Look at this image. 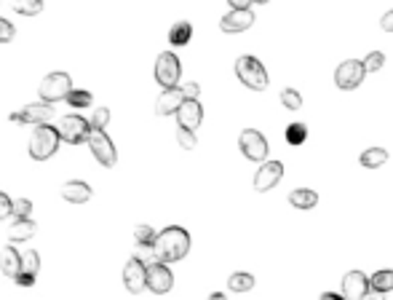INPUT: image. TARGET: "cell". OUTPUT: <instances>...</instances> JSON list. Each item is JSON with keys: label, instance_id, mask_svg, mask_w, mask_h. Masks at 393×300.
Masks as SVG:
<instances>
[{"label": "cell", "instance_id": "cell-1", "mask_svg": "<svg viewBox=\"0 0 393 300\" xmlns=\"http://www.w3.org/2000/svg\"><path fill=\"white\" fill-rule=\"evenodd\" d=\"M190 252V233L179 225H169L158 233V242H155V255H158V263L169 266L182 260L185 255Z\"/></svg>", "mask_w": 393, "mask_h": 300}, {"label": "cell", "instance_id": "cell-2", "mask_svg": "<svg viewBox=\"0 0 393 300\" xmlns=\"http://www.w3.org/2000/svg\"><path fill=\"white\" fill-rule=\"evenodd\" d=\"M59 142H62V137H59V129L51 124H41L32 129V134H30V158H35V161H49L51 156L59 150Z\"/></svg>", "mask_w": 393, "mask_h": 300}, {"label": "cell", "instance_id": "cell-3", "mask_svg": "<svg viewBox=\"0 0 393 300\" xmlns=\"http://www.w3.org/2000/svg\"><path fill=\"white\" fill-rule=\"evenodd\" d=\"M59 137H62V142H70V145H80V142H89V137H91V131H94V126L91 121L86 118V116H80V113H70V116H62L59 118Z\"/></svg>", "mask_w": 393, "mask_h": 300}, {"label": "cell", "instance_id": "cell-4", "mask_svg": "<svg viewBox=\"0 0 393 300\" xmlns=\"http://www.w3.org/2000/svg\"><path fill=\"white\" fill-rule=\"evenodd\" d=\"M236 75L251 92H265L268 89V73H265V67L257 56H238L236 59Z\"/></svg>", "mask_w": 393, "mask_h": 300}, {"label": "cell", "instance_id": "cell-5", "mask_svg": "<svg viewBox=\"0 0 393 300\" xmlns=\"http://www.w3.org/2000/svg\"><path fill=\"white\" fill-rule=\"evenodd\" d=\"M70 92H73V78L67 73H49L38 86V97L43 102H49V105L67 100Z\"/></svg>", "mask_w": 393, "mask_h": 300}, {"label": "cell", "instance_id": "cell-6", "mask_svg": "<svg viewBox=\"0 0 393 300\" xmlns=\"http://www.w3.org/2000/svg\"><path fill=\"white\" fill-rule=\"evenodd\" d=\"M179 75H182L179 56H177L174 51L158 54V59H155V81H158V86H164V92L179 89V86H177V83H179Z\"/></svg>", "mask_w": 393, "mask_h": 300}, {"label": "cell", "instance_id": "cell-7", "mask_svg": "<svg viewBox=\"0 0 393 300\" xmlns=\"http://www.w3.org/2000/svg\"><path fill=\"white\" fill-rule=\"evenodd\" d=\"M54 113H56V110H54V105L38 100V102H30V105H25L19 113H11V116H8V121H14V124L41 126V124H51Z\"/></svg>", "mask_w": 393, "mask_h": 300}, {"label": "cell", "instance_id": "cell-8", "mask_svg": "<svg viewBox=\"0 0 393 300\" xmlns=\"http://www.w3.org/2000/svg\"><path fill=\"white\" fill-rule=\"evenodd\" d=\"M89 150H91V156L97 158L102 167H107V169H113L115 164H118V150H115V145H113V140L104 134V131H99V129H94L91 131V137H89Z\"/></svg>", "mask_w": 393, "mask_h": 300}, {"label": "cell", "instance_id": "cell-9", "mask_svg": "<svg viewBox=\"0 0 393 300\" xmlns=\"http://www.w3.org/2000/svg\"><path fill=\"white\" fill-rule=\"evenodd\" d=\"M364 75H367L364 62H359V59H345L343 65L335 70V83H337L343 92H350V89H359V86H361Z\"/></svg>", "mask_w": 393, "mask_h": 300}, {"label": "cell", "instance_id": "cell-10", "mask_svg": "<svg viewBox=\"0 0 393 300\" xmlns=\"http://www.w3.org/2000/svg\"><path fill=\"white\" fill-rule=\"evenodd\" d=\"M238 148L249 161H262L265 164V156H268V140L262 137V131L257 129H244L241 137H238Z\"/></svg>", "mask_w": 393, "mask_h": 300}, {"label": "cell", "instance_id": "cell-11", "mask_svg": "<svg viewBox=\"0 0 393 300\" xmlns=\"http://www.w3.org/2000/svg\"><path fill=\"white\" fill-rule=\"evenodd\" d=\"M123 287H126L131 295H139V292L148 287V266H145L139 257H131V260L123 266Z\"/></svg>", "mask_w": 393, "mask_h": 300}, {"label": "cell", "instance_id": "cell-12", "mask_svg": "<svg viewBox=\"0 0 393 300\" xmlns=\"http://www.w3.org/2000/svg\"><path fill=\"white\" fill-rule=\"evenodd\" d=\"M174 287V276L169 271V266L164 263H153L148 266V290L155 295H166Z\"/></svg>", "mask_w": 393, "mask_h": 300}, {"label": "cell", "instance_id": "cell-13", "mask_svg": "<svg viewBox=\"0 0 393 300\" xmlns=\"http://www.w3.org/2000/svg\"><path fill=\"white\" fill-rule=\"evenodd\" d=\"M284 177V164L281 161H265L262 167H260V172L254 175V191L257 193H265V191H271L276 188V182Z\"/></svg>", "mask_w": 393, "mask_h": 300}, {"label": "cell", "instance_id": "cell-14", "mask_svg": "<svg viewBox=\"0 0 393 300\" xmlns=\"http://www.w3.org/2000/svg\"><path fill=\"white\" fill-rule=\"evenodd\" d=\"M369 290V279L361 271H348L343 276V298L345 300H364Z\"/></svg>", "mask_w": 393, "mask_h": 300}, {"label": "cell", "instance_id": "cell-15", "mask_svg": "<svg viewBox=\"0 0 393 300\" xmlns=\"http://www.w3.org/2000/svg\"><path fill=\"white\" fill-rule=\"evenodd\" d=\"M203 121V107H201V102L198 100H185L182 102V107L177 110V124L182 126V129H188V131H196L198 126Z\"/></svg>", "mask_w": 393, "mask_h": 300}, {"label": "cell", "instance_id": "cell-16", "mask_svg": "<svg viewBox=\"0 0 393 300\" xmlns=\"http://www.w3.org/2000/svg\"><path fill=\"white\" fill-rule=\"evenodd\" d=\"M182 102H185L182 86L179 89H169V92H161L158 100H155V116H177V110L182 107Z\"/></svg>", "mask_w": 393, "mask_h": 300}, {"label": "cell", "instance_id": "cell-17", "mask_svg": "<svg viewBox=\"0 0 393 300\" xmlns=\"http://www.w3.org/2000/svg\"><path fill=\"white\" fill-rule=\"evenodd\" d=\"M254 25V14L251 11H227L220 19L222 32H244Z\"/></svg>", "mask_w": 393, "mask_h": 300}, {"label": "cell", "instance_id": "cell-18", "mask_svg": "<svg viewBox=\"0 0 393 300\" xmlns=\"http://www.w3.org/2000/svg\"><path fill=\"white\" fill-rule=\"evenodd\" d=\"M59 193H62V199L70 201V204H86V201H91V196H94L91 185H89V182H80V180L65 182Z\"/></svg>", "mask_w": 393, "mask_h": 300}, {"label": "cell", "instance_id": "cell-19", "mask_svg": "<svg viewBox=\"0 0 393 300\" xmlns=\"http://www.w3.org/2000/svg\"><path fill=\"white\" fill-rule=\"evenodd\" d=\"M0 271L5 276H11V279H16L22 274V252L16 250L14 244H5L0 250Z\"/></svg>", "mask_w": 393, "mask_h": 300}, {"label": "cell", "instance_id": "cell-20", "mask_svg": "<svg viewBox=\"0 0 393 300\" xmlns=\"http://www.w3.org/2000/svg\"><path fill=\"white\" fill-rule=\"evenodd\" d=\"M38 233V225L32 223V220H14V223L8 225V244H22L27 239H32Z\"/></svg>", "mask_w": 393, "mask_h": 300}, {"label": "cell", "instance_id": "cell-21", "mask_svg": "<svg viewBox=\"0 0 393 300\" xmlns=\"http://www.w3.org/2000/svg\"><path fill=\"white\" fill-rule=\"evenodd\" d=\"M289 201L297 209H313L319 204V193H313L311 188H297V191L289 193Z\"/></svg>", "mask_w": 393, "mask_h": 300}, {"label": "cell", "instance_id": "cell-22", "mask_svg": "<svg viewBox=\"0 0 393 300\" xmlns=\"http://www.w3.org/2000/svg\"><path fill=\"white\" fill-rule=\"evenodd\" d=\"M190 38H193V25L190 22H177V25L169 30V43L172 46H188L190 43Z\"/></svg>", "mask_w": 393, "mask_h": 300}, {"label": "cell", "instance_id": "cell-23", "mask_svg": "<svg viewBox=\"0 0 393 300\" xmlns=\"http://www.w3.org/2000/svg\"><path fill=\"white\" fill-rule=\"evenodd\" d=\"M385 161H388V150L383 148H369L361 153V167H367V169H377Z\"/></svg>", "mask_w": 393, "mask_h": 300}, {"label": "cell", "instance_id": "cell-24", "mask_svg": "<svg viewBox=\"0 0 393 300\" xmlns=\"http://www.w3.org/2000/svg\"><path fill=\"white\" fill-rule=\"evenodd\" d=\"M227 287L233 292H249L254 287V276L246 274V271H236V274H230V279H227Z\"/></svg>", "mask_w": 393, "mask_h": 300}, {"label": "cell", "instance_id": "cell-25", "mask_svg": "<svg viewBox=\"0 0 393 300\" xmlns=\"http://www.w3.org/2000/svg\"><path fill=\"white\" fill-rule=\"evenodd\" d=\"M134 239H137V247H155V242H158V233L150 228V225H137L134 228Z\"/></svg>", "mask_w": 393, "mask_h": 300}, {"label": "cell", "instance_id": "cell-26", "mask_svg": "<svg viewBox=\"0 0 393 300\" xmlns=\"http://www.w3.org/2000/svg\"><path fill=\"white\" fill-rule=\"evenodd\" d=\"M65 102H67L70 107H75V110H83V107H91L94 97H91V92H86V89H73L70 97Z\"/></svg>", "mask_w": 393, "mask_h": 300}, {"label": "cell", "instance_id": "cell-27", "mask_svg": "<svg viewBox=\"0 0 393 300\" xmlns=\"http://www.w3.org/2000/svg\"><path fill=\"white\" fill-rule=\"evenodd\" d=\"M369 287L377 292H391L393 290V271H377L369 279Z\"/></svg>", "mask_w": 393, "mask_h": 300}, {"label": "cell", "instance_id": "cell-28", "mask_svg": "<svg viewBox=\"0 0 393 300\" xmlns=\"http://www.w3.org/2000/svg\"><path fill=\"white\" fill-rule=\"evenodd\" d=\"M11 8L16 14H22V17H38L43 11V0H16Z\"/></svg>", "mask_w": 393, "mask_h": 300}, {"label": "cell", "instance_id": "cell-29", "mask_svg": "<svg viewBox=\"0 0 393 300\" xmlns=\"http://www.w3.org/2000/svg\"><path fill=\"white\" fill-rule=\"evenodd\" d=\"M41 271V255L35 250H30L22 255V274H30V276H38Z\"/></svg>", "mask_w": 393, "mask_h": 300}, {"label": "cell", "instance_id": "cell-30", "mask_svg": "<svg viewBox=\"0 0 393 300\" xmlns=\"http://www.w3.org/2000/svg\"><path fill=\"white\" fill-rule=\"evenodd\" d=\"M308 140V126L305 124H292L287 129V142L289 145H302Z\"/></svg>", "mask_w": 393, "mask_h": 300}, {"label": "cell", "instance_id": "cell-31", "mask_svg": "<svg viewBox=\"0 0 393 300\" xmlns=\"http://www.w3.org/2000/svg\"><path fill=\"white\" fill-rule=\"evenodd\" d=\"M110 116H113V113H110V107H104V105H102V107H94V113H91V118H89V121H91L94 129L104 131V126L110 124Z\"/></svg>", "mask_w": 393, "mask_h": 300}, {"label": "cell", "instance_id": "cell-32", "mask_svg": "<svg viewBox=\"0 0 393 300\" xmlns=\"http://www.w3.org/2000/svg\"><path fill=\"white\" fill-rule=\"evenodd\" d=\"M281 102H284L287 110H300V107H302V97H300L297 89H284V92H281Z\"/></svg>", "mask_w": 393, "mask_h": 300}, {"label": "cell", "instance_id": "cell-33", "mask_svg": "<svg viewBox=\"0 0 393 300\" xmlns=\"http://www.w3.org/2000/svg\"><path fill=\"white\" fill-rule=\"evenodd\" d=\"M177 142H179V145H182L185 150H196V145H198L196 131H188V129L177 126Z\"/></svg>", "mask_w": 393, "mask_h": 300}, {"label": "cell", "instance_id": "cell-34", "mask_svg": "<svg viewBox=\"0 0 393 300\" xmlns=\"http://www.w3.org/2000/svg\"><path fill=\"white\" fill-rule=\"evenodd\" d=\"M30 215H32V201L30 199L14 201V220H30Z\"/></svg>", "mask_w": 393, "mask_h": 300}, {"label": "cell", "instance_id": "cell-35", "mask_svg": "<svg viewBox=\"0 0 393 300\" xmlns=\"http://www.w3.org/2000/svg\"><path fill=\"white\" fill-rule=\"evenodd\" d=\"M385 65V54L383 51H372L367 54V59H364V67H367V73H374V70H380Z\"/></svg>", "mask_w": 393, "mask_h": 300}, {"label": "cell", "instance_id": "cell-36", "mask_svg": "<svg viewBox=\"0 0 393 300\" xmlns=\"http://www.w3.org/2000/svg\"><path fill=\"white\" fill-rule=\"evenodd\" d=\"M14 35H16V27L11 25L8 19H3V17H0V43H11V41H14Z\"/></svg>", "mask_w": 393, "mask_h": 300}, {"label": "cell", "instance_id": "cell-37", "mask_svg": "<svg viewBox=\"0 0 393 300\" xmlns=\"http://www.w3.org/2000/svg\"><path fill=\"white\" fill-rule=\"evenodd\" d=\"M8 217H14V201L5 193H0V220H8Z\"/></svg>", "mask_w": 393, "mask_h": 300}, {"label": "cell", "instance_id": "cell-38", "mask_svg": "<svg viewBox=\"0 0 393 300\" xmlns=\"http://www.w3.org/2000/svg\"><path fill=\"white\" fill-rule=\"evenodd\" d=\"M182 92H185V100H198L201 86H198V83H185V86H182Z\"/></svg>", "mask_w": 393, "mask_h": 300}, {"label": "cell", "instance_id": "cell-39", "mask_svg": "<svg viewBox=\"0 0 393 300\" xmlns=\"http://www.w3.org/2000/svg\"><path fill=\"white\" fill-rule=\"evenodd\" d=\"M230 11H251V0H230Z\"/></svg>", "mask_w": 393, "mask_h": 300}, {"label": "cell", "instance_id": "cell-40", "mask_svg": "<svg viewBox=\"0 0 393 300\" xmlns=\"http://www.w3.org/2000/svg\"><path fill=\"white\" fill-rule=\"evenodd\" d=\"M14 281H16L19 287H32V284H35V276H30V274H19V276H16V279H14Z\"/></svg>", "mask_w": 393, "mask_h": 300}, {"label": "cell", "instance_id": "cell-41", "mask_svg": "<svg viewBox=\"0 0 393 300\" xmlns=\"http://www.w3.org/2000/svg\"><path fill=\"white\" fill-rule=\"evenodd\" d=\"M380 25H383V30H385V32H393V8L385 14V17H383V22H380Z\"/></svg>", "mask_w": 393, "mask_h": 300}, {"label": "cell", "instance_id": "cell-42", "mask_svg": "<svg viewBox=\"0 0 393 300\" xmlns=\"http://www.w3.org/2000/svg\"><path fill=\"white\" fill-rule=\"evenodd\" d=\"M364 300H385V292H377V290H369Z\"/></svg>", "mask_w": 393, "mask_h": 300}, {"label": "cell", "instance_id": "cell-43", "mask_svg": "<svg viewBox=\"0 0 393 300\" xmlns=\"http://www.w3.org/2000/svg\"><path fill=\"white\" fill-rule=\"evenodd\" d=\"M321 300H345L343 295H337V292H324L321 295Z\"/></svg>", "mask_w": 393, "mask_h": 300}, {"label": "cell", "instance_id": "cell-44", "mask_svg": "<svg viewBox=\"0 0 393 300\" xmlns=\"http://www.w3.org/2000/svg\"><path fill=\"white\" fill-rule=\"evenodd\" d=\"M209 300H227V298H225V292H212Z\"/></svg>", "mask_w": 393, "mask_h": 300}]
</instances>
